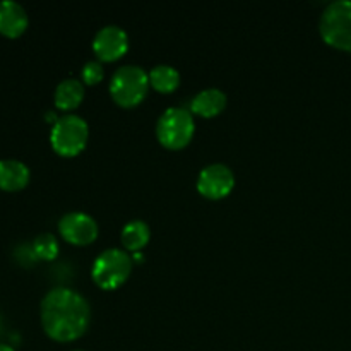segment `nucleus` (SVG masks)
<instances>
[{
    "label": "nucleus",
    "instance_id": "1",
    "mask_svg": "<svg viewBox=\"0 0 351 351\" xmlns=\"http://www.w3.org/2000/svg\"><path fill=\"white\" fill-rule=\"evenodd\" d=\"M41 326L55 341H72L86 332L91 322L88 300L72 288L58 287L41 300Z\"/></svg>",
    "mask_w": 351,
    "mask_h": 351
},
{
    "label": "nucleus",
    "instance_id": "2",
    "mask_svg": "<svg viewBox=\"0 0 351 351\" xmlns=\"http://www.w3.org/2000/svg\"><path fill=\"white\" fill-rule=\"evenodd\" d=\"M89 136L88 122L81 115L65 113L58 117L51 125V147L62 156H74L86 147Z\"/></svg>",
    "mask_w": 351,
    "mask_h": 351
},
{
    "label": "nucleus",
    "instance_id": "3",
    "mask_svg": "<svg viewBox=\"0 0 351 351\" xmlns=\"http://www.w3.org/2000/svg\"><path fill=\"white\" fill-rule=\"evenodd\" d=\"M149 74L141 65L127 64L117 69L110 79V95L119 105L134 106L146 96Z\"/></svg>",
    "mask_w": 351,
    "mask_h": 351
},
{
    "label": "nucleus",
    "instance_id": "4",
    "mask_svg": "<svg viewBox=\"0 0 351 351\" xmlns=\"http://www.w3.org/2000/svg\"><path fill=\"white\" fill-rule=\"evenodd\" d=\"M319 29L326 43L351 51V0H335L322 12Z\"/></svg>",
    "mask_w": 351,
    "mask_h": 351
},
{
    "label": "nucleus",
    "instance_id": "5",
    "mask_svg": "<svg viewBox=\"0 0 351 351\" xmlns=\"http://www.w3.org/2000/svg\"><path fill=\"white\" fill-rule=\"evenodd\" d=\"M194 117L187 108L170 106L160 115L156 123V136L168 149H180L191 143L194 136Z\"/></svg>",
    "mask_w": 351,
    "mask_h": 351
},
{
    "label": "nucleus",
    "instance_id": "6",
    "mask_svg": "<svg viewBox=\"0 0 351 351\" xmlns=\"http://www.w3.org/2000/svg\"><path fill=\"white\" fill-rule=\"evenodd\" d=\"M132 271V257L122 249H106L93 263V280L103 290H115Z\"/></svg>",
    "mask_w": 351,
    "mask_h": 351
},
{
    "label": "nucleus",
    "instance_id": "7",
    "mask_svg": "<svg viewBox=\"0 0 351 351\" xmlns=\"http://www.w3.org/2000/svg\"><path fill=\"white\" fill-rule=\"evenodd\" d=\"M58 232L74 245H88L98 237V223L88 213L71 211L60 218Z\"/></svg>",
    "mask_w": 351,
    "mask_h": 351
},
{
    "label": "nucleus",
    "instance_id": "8",
    "mask_svg": "<svg viewBox=\"0 0 351 351\" xmlns=\"http://www.w3.org/2000/svg\"><path fill=\"white\" fill-rule=\"evenodd\" d=\"M235 185V175L225 163H211L202 168L197 177V189L209 199H221L230 194Z\"/></svg>",
    "mask_w": 351,
    "mask_h": 351
},
{
    "label": "nucleus",
    "instance_id": "9",
    "mask_svg": "<svg viewBox=\"0 0 351 351\" xmlns=\"http://www.w3.org/2000/svg\"><path fill=\"white\" fill-rule=\"evenodd\" d=\"M129 48V34L117 24L99 27L93 40V50L101 60H117Z\"/></svg>",
    "mask_w": 351,
    "mask_h": 351
},
{
    "label": "nucleus",
    "instance_id": "10",
    "mask_svg": "<svg viewBox=\"0 0 351 351\" xmlns=\"http://www.w3.org/2000/svg\"><path fill=\"white\" fill-rule=\"evenodd\" d=\"M27 14L21 3L14 0H0V34L7 38H17L26 31Z\"/></svg>",
    "mask_w": 351,
    "mask_h": 351
},
{
    "label": "nucleus",
    "instance_id": "11",
    "mask_svg": "<svg viewBox=\"0 0 351 351\" xmlns=\"http://www.w3.org/2000/svg\"><path fill=\"white\" fill-rule=\"evenodd\" d=\"M29 168L19 160H0V191L17 192L29 182Z\"/></svg>",
    "mask_w": 351,
    "mask_h": 351
},
{
    "label": "nucleus",
    "instance_id": "12",
    "mask_svg": "<svg viewBox=\"0 0 351 351\" xmlns=\"http://www.w3.org/2000/svg\"><path fill=\"white\" fill-rule=\"evenodd\" d=\"M226 106V95L218 88H208L199 91L192 98L191 110L201 117H215Z\"/></svg>",
    "mask_w": 351,
    "mask_h": 351
},
{
    "label": "nucleus",
    "instance_id": "13",
    "mask_svg": "<svg viewBox=\"0 0 351 351\" xmlns=\"http://www.w3.org/2000/svg\"><path fill=\"white\" fill-rule=\"evenodd\" d=\"M55 106L60 110H72L84 98V86L79 79L67 77L55 88Z\"/></svg>",
    "mask_w": 351,
    "mask_h": 351
},
{
    "label": "nucleus",
    "instance_id": "14",
    "mask_svg": "<svg viewBox=\"0 0 351 351\" xmlns=\"http://www.w3.org/2000/svg\"><path fill=\"white\" fill-rule=\"evenodd\" d=\"M149 225L146 221H143V219H130L129 223L123 225L122 233H120L123 247L129 250H134V252L143 249L147 243V240H149Z\"/></svg>",
    "mask_w": 351,
    "mask_h": 351
},
{
    "label": "nucleus",
    "instance_id": "15",
    "mask_svg": "<svg viewBox=\"0 0 351 351\" xmlns=\"http://www.w3.org/2000/svg\"><path fill=\"white\" fill-rule=\"evenodd\" d=\"M149 82L154 89L161 93H171L180 84V74L175 67L168 64H160L151 69Z\"/></svg>",
    "mask_w": 351,
    "mask_h": 351
},
{
    "label": "nucleus",
    "instance_id": "16",
    "mask_svg": "<svg viewBox=\"0 0 351 351\" xmlns=\"http://www.w3.org/2000/svg\"><path fill=\"white\" fill-rule=\"evenodd\" d=\"M33 250L38 259L53 261L58 256V240L51 233H40L33 240Z\"/></svg>",
    "mask_w": 351,
    "mask_h": 351
},
{
    "label": "nucleus",
    "instance_id": "17",
    "mask_svg": "<svg viewBox=\"0 0 351 351\" xmlns=\"http://www.w3.org/2000/svg\"><path fill=\"white\" fill-rule=\"evenodd\" d=\"M103 75H105V69L98 60L86 62L84 67H82V81L86 84H98Z\"/></svg>",
    "mask_w": 351,
    "mask_h": 351
},
{
    "label": "nucleus",
    "instance_id": "18",
    "mask_svg": "<svg viewBox=\"0 0 351 351\" xmlns=\"http://www.w3.org/2000/svg\"><path fill=\"white\" fill-rule=\"evenodd\" d=\"M14 256H16V259L19 261L21 264H26V266H29V264H33L34 261H38L36 254H34L33 250V243L31 245H21L17 247L16 252H14Z\"/></svg>",
    "mask_w": 351,
    "mask_h": 351
},
{
    "label": "nucleus",
    "instance_id": "19",
    "mask_svg": "<svg viewBox=\"0 0 351 351\" xmlns=\"http://www.w3.org/2000/svg\"><path fill=\"white\" fill-rule=\"evenodd\" d=\"M0 351H16L12 348V346L9 345H3V343H0Z\"/></svg>",
    "mask_w": 351,
    "mask_h": 351
},
{
    "label": "nucleus",
    "instance_id": "20",
    "mask_svg": "<svg viewBox=\"0 0 351 351\" xmlns=\"http://www.w3.org/2000/svg\"><path fill=\"white\" fill-rule=\"evenodd\" d=\"M132 259H134V261H139V263H141V261H143V254H141L139 250H137V252H134Z\"/></svg>",
    "mask_w": 351,
    "mask_h": 351
},
{
    "label": "nucleus",
    "instance_id": "21",
    "mask_svg": "<svg viewBox=\"0 0 351 351\" xmlns=\"http://www.w3.org/2000/svg\"><path fill=\"white\" fill-rule=\"evenodd\" d=\"M0 328H2V321H0Z\"/></svg>",
    "mask_w": 351,
    "mask_h": 351
},
{
    "label": "nucleus",
    "instance_id": "22",
    "mask_svg": "<svg viewBox=\"0 0 351 351\" xmlns=\"http://www.w3.org/2000/svg\"><path fill=\"white\" fill-rule=\"evenodd\" d=\"M74 351H82V350H74Z\"/></svg>",
    "mask_w": 351,
    "mask_h": 351
}]
</instances>
